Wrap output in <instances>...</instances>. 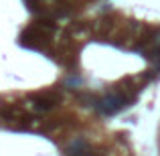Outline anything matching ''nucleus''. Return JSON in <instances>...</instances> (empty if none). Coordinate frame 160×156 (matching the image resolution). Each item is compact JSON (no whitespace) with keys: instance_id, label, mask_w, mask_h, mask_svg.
Segmentation results:
<instances>
[{"instance_id":"f03ea898","label":"nucleus","mask_w":160,"mask_h":156,"mask_svg":"<svg viewBox=\"0 0 160 156\" xmlns=\"http://www.w3.org/2000/svg\"><path fill=\"white\" fill-rule=\"evenodd\" d=\"M59 93H55V91H43V93H37L35 98H32V108L37 109V112H49L51 108H55L59 102Z\"/></svg>"},{"instance_id":"7ed1b4c3","label":"nucleus","mask_w":160,"mask_h":156,"mask_svg":"<svg viewBox=\"0 0 160 156\" xmlns=\"http://www.w3.org/2000/svg\"><path fill=\"white\" fill-rule=\"evenodd\" d=\"M67 154L69 156H98L89 148L87 140H83V138H77V140L71 142V144L67 146Z\"/></svg>"},{"instance_id":"f257e3e1","label":"nucleus","mask_w":160,"mask_h":156,"mask_svg":"<svg viewBox=\"0 0 160 156\" xmlns=\"http://www.w3.org/2000/svg\"><path fill=\"white\" fill-rule=\"evenodd\" d=\"M128 103H130V98L124 95L122 91H118V93H109L106 98L98 99V102H95V108H98L102 113H118Z\"/></svg>"}]
</instances>
